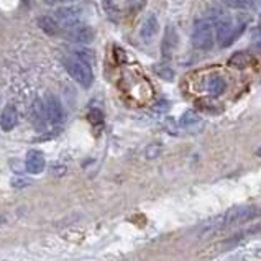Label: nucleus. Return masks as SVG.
<instances>
[{
	"mask_svg": "<svg viewBox=\"0 0 261 261\" xmlns=\"http://www.w3.org/2000/svg\"><path fill=\"white\" fill-rule=\"evenodd\" d=\"M256 154H258V156H261V148H259V150L256 151Z\"/></svg>",
	"mask_w": 261,
	"mask_h": 261,
	"instance_id": "nucleus-19",
	"label": "nucleus"
},
{
	"mask_svg": "<svg viewBox=\"0 0 261 261\" xmlns=\"http://www.w3.org/2000/svg\"><path fill=\"white\" fill-rule=\"evenodd\" d=\"M259 27H261V12H259Z\"/></svg>",
	"mask_w": 261,
	"mask_h": 261,
	"instance_id": "nucleus-20",
	"label": "nucleus"
},
{
	"mask_svg": "<svg viewBox=\"0 0 261 261\" xmlns=\"http://www.w3.org/2000/svg\"><path fill=\"white\" fill-rule=\"evenodd\" d=\"M199 122H200V117L192 110L184 112L182 117L179 118V123H181V126H192V125H196Z\"/></svg>",
	"mask_w": 261,
	"mask_h": 261,
	"instance_id": "nucleus-13",
	"label": "nucleus"
},
{
	"mask_svg": "<svg viewBox=\"0 0 261 261\" xmlns=\"http://www.w3.org/2000/svg\"><path fill=\"white\" fill-rule=\"evenodd\" d=\"M251 44H253V48L261 53V27L251 30Z\"/></svg>",
	"mask_w": 261,
	"mask_h": 261,
	"instance_id": "nucleus-15",
	"label": "nucleus"
},
{
	"mask_svg": "<svg viewBox=\"0 0 261 261\" xmlns=\"http://www.w3.org/2000/svg\"><path fill=\"white\" fill-rule=\"evenodd\" d=\"M176 43H177V36H176L174 28H168L165 41H163V55L169 56L171 53H173V49L176 48Z\"/></svg>",
	"mask_w": 261,
	"mask_h": 261,
	"instance_id": "nucleus-12",
	"label": "nucleus"
},
{
	"mask_svg": "<svg viewBox=\"0 0 261 261\" xmlns=\"http://www.w3.org/2000/svg\"><path fill=\"white\" fill-rule=\"evenodd\" d=\"M64 68L68 71L69 76L76 81L79 86H83L86 89H89L94 83V72H92V68L91 64L83 61V59H79L77 56H68L64 58Z\"/></svg>",
	"mask_w": 261,
	"mask_h": 261,
	"instance_id": "nucleus-2",
	"label": "nucleus"
},
{
	"mask_svg": "<svg viewBox=\"0 0 261 261\" xmlns=\"http://www.w3.org/2000/svg\"><path fill=\"white\" fill-rule=\"evenodd\" d=\"M64 33H66V38L71 40L72 43H79V44H89L94 40V30L84 23H79L72 28H68Z\"/></svg>",
	"mask_w": 261,
	"mask_h": 261,
	"instance_id": "nucleus-6",
	"label": "nucleus"
},
{
	"mask_svg": "<svg viewBox=\"0 0 261 261\" xmlns=\"http://www.w3.org/2000/svg\"><path fill=\"white\" fill-rule=\"evenodd\" d=\"M192 44L202 51H208L214 46V28L208 20H196L192 27Z\"/></svg>",
	"mask_w": 261,
	"mask_h": 261,
	"instance_id": "nucleus-3",
	"label": "nucleus"
},
{
	"mask_svg": "<svg viewBox=\"0 0 261 261\" xmlns=\"http://www.w3.org/2000/svg\"><path fill=\"white\" fill-rule=\"evenodd\" d=\"M18 122V110L15 109V106L9 103L0 114V126H2L4 132H10L15 128V125Z\"/></svg>",
	"mask_w": 261,
	"mask_h": 261,
	"instance_id": "nucleus-8",
	"label": "nucleus"
},
{
	"mask_svg": "<svg viewBox=\"0 0 261 261\" xmlns=\"http://www.w3.org/2000/svg\"><path fill=\"white\" fill-rule=\"evenodd\" d=\"M53 18L56 20L59 30H64V32L68 28L83 23V15H81V10L77 7H61V9L55 12Z\"/></svg>",
	"mask_w": 261,
	"mask_h": 261,
	"instance_id": "nucleus-4",
	"label": "nucleus"
},
{
	"mask_svg": "<svg viewBox=\"0 0 261 261\" xmlns=\"http://www.w3.org/2000/svg\"><path fill=\"white\" fill-rule=\"evenodd\" d=\"M43 110L44 115H46V120L49 125H61L66 120V112L63 103L59 102L55 95H46L43 100Z\"/></svg>",
	"mask_w": 261,
	"mask_h": 261,
	"instance_id": "nucleus-5",
	"label": "nucleus"
},
{
	"mask_svg": "<svg viewBox=\"0 0 261 261\" xmlns=\"http://www.w3.org/2000/svg\"><path fill=\"white\" fill-rule=\"evenodd\" d=\"M49 5H61V4H68L72 2V0H46Z\"/></svg>",
	"mask_w": 261,
	"mask_h": 261,
	"instance_id": "nucleus-18",
	"label": "nucleus"
},
{
	"mask_svg": "<svg viewBox=\"0 0 261 261\" xmlns=\"http://www.w3.org/2000/svg\"><path fill=\"white\" fill-rule=\"evenodd\" d=\"M158 18L154 15H148L146 20L143 21V25L140 28V38L143 41H151L156 33H158Z\"/></svg>",
	"mask_w": 261,
	"mask_h": 261,
	"instance_id": "nucleus-9",
	"label": "nucleus"
},
{
	"mask_svg": "<svg viewBox=\"0 0 261 261\" xmlns=\"http://www.w3.org/2000/svg\"><path fill=\"white\" fill-rule=\"evenodd\" d=\"M225 81H223L222 77L219 76H212L211 79H208V83H207V92L211 94L212 97H219L223 94V91H225Z\"/></svg>",
	"mask_w": 261,
	"mask_h": 261,
	"instance_id": "nucleus-11",
	"label": "nucleus"
},
{
	"mask_svg": "<svg viewBox=\"0 0 261 261\" xmlns=\"http://www.w3.org/2000/svg\"><path fill=\"white\" fill-rule=\"evenodd\" d=\"M261 217V208L255 207V205H245V207H237L228 211L225 215L222 217L215 219L211 222V225L207 227V232L208 230H217V228H223L227 225H235V223H243V222H248V220H255Z\"/></svg>",
	"mask_w": 261,
	"mask_h": 261,
	"instance_id": "nucleus-1",
	"label": "nucleus"
},
{
	"mask_svg": "<svg viewBox=\"0 0 261 261\" xmlns=\"http://www.w3.org/2000/svg\"><path fill=\"white\" fill-rule=\"evenodd\" d=\"M27 171L30 174H40L44 171V166H46V161H44V156L41 151L32 150L27 154V161H25Z\"/></svg>",
	"mask_w": 261,
	"mask_h": 261,
	"instance_id": "nucleus-7",
	"label": "nucleus"
},
{
	"mask_svg": "<svg viewBox=\"0 0 261 261\" xmlns=\"http://www.w3.org/2000/svg\"><path fill=\"white\" fill-rule=\"evenodd\" d=\"M222 2L228 7H233V9H248L247 0H222Z\"/></svg>",
	"mask_w": 261,
	"mask_h": 261,
	"instance_id": "nucleus-17",
	"label": "nucleus"
},
{
	"mask_svg": "<svg viewBox=\"0 0 261 261\" xmlns=\"http://www.w3.org/2000/svg\"><path fill=\"white\" fill-rule=\"evenodd\" d=\"M156 72H158V76L163 77V79H166V81H173L174 79V72L173 69H169L166 68V66H156Z\"/></svg>",
	"mask_w": 261,
	"mask_h": 261,
	"instance_id": "nucleus-16",
	"label": "nucleus"
},
{
	"mask_svg": "<svg viewBox=\"0 0 261 261\" xmlns=\"http://www.w3.org/2000/svg\"><path fill=\"white\" fill-rule=\"evenodd\" d=\"M38 27L43 30L46 35H51V36H55L59 33V27L56 23V20L53 17H48V15H43V17L38 18Z\"/></svg>",
	"mask_w": 261,
	"mask_h": 261,
	"instance_id": "nucleus-10",
	"label": "nucleus"
},
{
	"mask_svg": "<svg viewBox=\"0 0 261 261\" xmlns=\"http://www.w3.org/2000/svg\"><path fill=\"white\" fill-rule=\"evenodd\" d=\"M230 64L232 66H235V68H247V66L250 64V56L247 55V53H237V55H233L232 58H230Z\"/></svg>",
	"mask_w": 261,
	"mask_h": 261,
	"instance_id": "nucleus-14",
	"label": "nucleus"
}]
</instances>
